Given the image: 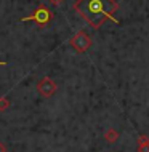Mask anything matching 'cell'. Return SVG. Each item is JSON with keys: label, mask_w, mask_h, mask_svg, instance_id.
<instances>
[{"label": "cell", "mask_w": 149, "mask_h": 152, "mask_svg": "<svg viewBox=\"0 0 149 152\" xmlns=\"http://www.w3.org/2000/svg\"><path fill=\"white\" fill-rule=\"evenodd\" d=\"M74 10L95 31L99 29L107 19L119 24V19L114 16L119 10V3L115 0H77L74 3Z\"/></svg>", "instance_id": "cell-1"}, {"label": "cell", "mask_w": 149, "mask_h": 152, "mask_svg": "<svg viewBox=\"0 0 149 152\" xmlns=\"http://www.w3.org/2000/svg\"><path fill=\"white\" fill-rule=\"evenodd\" d=\"M51 19H53L51 10H50L48 7H45V5H40V7L35 8L34 13H32L31 16H26V18H23L21 21L23 23L34 21V23L39 24V27H48V24L51 23Z\"/></svg>", "instance_id": "cell-2"}, {"label": "cell", "mask_w": 149, "mask_h": 152, "mask_svg": "<svg viewBox=\"0 0 149 152\" xmlns=\"http://www.w3.org/2000/svg\"><path fill=\"white\" fill-rule=\"evenodd\" d=\"M69 45H71L77 53H85L90 47H92V37L84 31H79L72 35V39L69 40Z\"/></svg>", "instance_id": "cell-3"}, {"label": "cell", "mask_w": 149, "mask_h": 152, "mask_svg": "<svg viewBox=\"0 0 149 152\" xmlns=\"http://www.w3.org/2000/svg\"><path fill=\"white\" fill-rule=\"evenodd\" d=\"M56 83L53 82L50 77H43L42 80H39V83H37V91L40 93V96L43 98H51L53 94L56 93Z\"/></svg>", "instance_id": "cell-4"}, {"label": "cell", "mask_w": 149, "mask_h": 152, "mask_svg": "<svg viewBox=\"0 0 149 152\" xmlns=\"http://www.w3.org/2000/svg\"><path fill=\"white\" fill-rule=\"evenodd\" d=\"M104 139H106L107 142H111V144H114V142L119 139V133H117V130L109 128V130H107V133L104 134Z\"/></svg>", "instance_id": "cell-5"}, {"label": "cell", "mask_w": 149, "mask_h": 152, "mask_svg": "<svg viewBox=\"0 0 149 152\" xmlns=\"http://www.w3.org/2000/svg\"><path fill=\"white\" fill-rule=\"evenodd\" d=\"M138 146H149V138L148 136H139L138 138Z\"/></svg>", "instance_id": "cell-6"}, {"label": "cell", "mask_w": 149, "mask_h": 152, "mask_svg": "<svg viewBox=\"0 0 149 152\" xmlns=\"http://www.w3.org/2000/svg\"><path fill=\"white\" fill-rule=\"evenodd\" d=\"M8 106H10V104H8V99H7V98H0V110H5Z\"/></svg>", "instance_id": "cell-7"}, {"label": "cell", "mask_w": 149, "mask_h": 152, "mask_svg": "<svg viewBox=\"0 0 149 152\" xmlns=\"http://www.w3.org/2000/svg\"><path fill=\"white\" fill-rule=\"evenodd\" d=\"M48 3L50 5H55V7H59L64 3V0H48Z\"/></svg>", "instance_id": "cell-8"}, {"label": "cell", "mask_w": 149, "mask_h": 152, "mask_svg": "<svg viewBox=\"0 0 149 152\" xmlns=\"http://www.w3.org/2000/svg\"><path fill=\"white\" fill-rule=\"evenodd\" d=\"M138 152H149V146H138Z\"/></svg>", "instance_id": "cell-9"}, {"label": "cell", "mask_w": 149, "mask_h": 152, "mask_svg": "<svg viewBox=\"0 0 149 152\" xmlns=\"http://www.w3.org/2000/svg\"><path fill=\"white\" fill-rule=\"evenodd\" d=\"M0 152H7V146L3 142H0Z\"/></svg>", "instance_id": "cell-10"}, {"label": "cell", "mask_w": 149, "mask_h": 152, "mask_svg": "<svg viewBox=\"0 0 149 152\" xmlns=\"http://www.w3.org/2000/svg\"><path fill=\"white\" fill-rule=\"evenodd\" d=\"M0 66H7V63H3V61H0Z\"/></svg>", "instance_id": "cell-11"}]
</instances>
